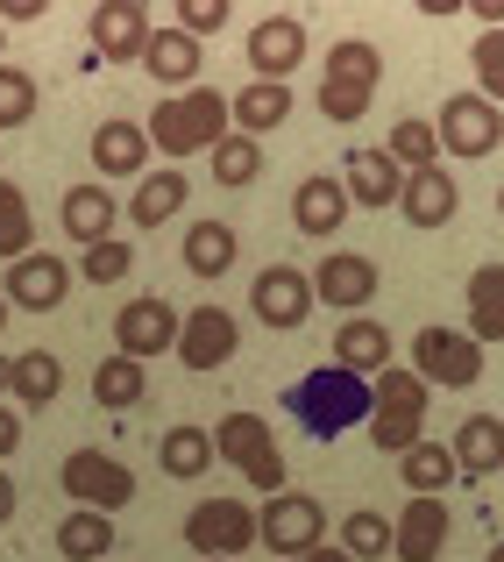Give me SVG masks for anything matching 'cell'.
<instances>
[{
    "label": "cell",
    "mask_w": 504,
    "mask_h": 562,
    "mask_svg": "<svg viewBox=\"0 0 504 562\" xmlns=\"http://www.w3.org/2000/svg\"><path fill=\"white\" fill-rule=\"evenodd\" d=\"M448 527H455L448 498H405L398 520H391V555L398 562H434L448 549Z\"/></svg>",
    "instance_id": "obj_16"
},
{
    "label": "cell",
    "mask_w": 504,
    "mask_h": 562,
    "mask_svg": "<svg viewBox=\"0 0 504 562\" xmlns=\"http://www.w3.org/2000/svg\"><path fill=\"white\" fill-rule=\"evenodd\" d=\"M234 257H242V243H234L228 221H192L185 228V271L192 278H228Z\"/></svg>",
    "instance_id": "obj_30"
},
{
    "label": "cell",
    "mask_w": 504,
    "mask_h": 562,
    "mask_svg": "<svg viewBox=\"0 0 504 562\" xmlns=\"http://www.w3.org/2000/svg\"><path fill=\"white\" fill-rule=\"evenodd\" d=\"M469 71H477V93L504 108V29H483L477 50H469Z\"/></svg>",
    "instance_id": "obj_40"
},
{
    "label": "cell",
    "mask_w": 504,
    "mask_h": 562,
    "mask_svg": "<svg viewBox=\"0 0 504 562\" xmlns=\"http://www.w3.org/2000/svg\"><path fill=\"white\" fill-rule=\"evenodd\" d=\"M348 186L328 179V171H313V179H299V192H291V228L313 235V243H328V235H341V221H348Z\"/></svg>",
    "instance_id": "obj_20"
},
{
    "label": "cell",
    "mask_w": 504,
    "mask_h": 562,
    "mask_svg": "<svg viewBox=\"0 0 504 562\" xmlns=\"http://www.w3.org/2000/svg\"><path fill=\"white\" fill-rule=\"evenodd\" d=\"M313 306H334V314H363L369 300H377V263L363 257V249H334V257H320L313 271Z\"/></svg>",
    "instance_id": "obj_13"
},
{
    "label": "cell",
    "mask_w": 504,
    "mask_h": 562,
    "mask_svg": "<svg viewBox=\"0 0 504 562\" xmlns=\"http://www.w3.org/2000/svg\"><path fill=\"white\" fill-rule=\"evenodd\" d=\"M249 65H256V79L291 86V71L306 65V22H299V14H271V22H256V36H249Z\"/></svg>",
    "instance_id": "obj_18"
},
{
    "label": "cell",
    "mask_w": 504,
    "mask_h": 562,
    "mask_svg": "<svg viewBox=\"0 0 504 562\" xmlns=\"http://www.w3.org/2000/svg\"><path fill=\"white\" fill-rule=\"evenodd\" d=\"M8 520H14V477L0 470V527H8Z\"/></svg>",
    "instance_id": "obj_47"
},
{
    "label": "cell",
    "mask_w": 504,
    "mask_h": 562,
    "mask_svg": "<svg viewBox=\"0 0 504 562\" xmlns=\"http://www.w3.org/2000/svg\"><path fill=\"white\" fill-rule=\"evenodd\" d=\"M22 406H57V392H65V363L50 357V349H22L14 357V384H8Z\"/></svg>",
    "instance_id": "obj_35"
},
{
    "label": "cell",
    "mask_w": 504,
    "mask_h": 562,
    "mask_svg": "<svg viewBox=\"0 0 504 562\" xmlns=\"http://www.w3.org/2000/svg\"><path fill=\"white\" fill-rule=\"evenodd\" d=\"M114 186H100V179H85V186H71L65 192V206H57V228L71 235L79 249H93V243H114Z\"/></svg>",
    "instance_id": "obj_22"
},
{
    "label": "cell",
    "mask_w": 504,
    "mask_h": 562,
    "mask_svg": "<svg viewBox=\"0 0 504 562\" xmlns=\"http://www.w3.org/2000/svg\"><path fill=\"white\" fill-rule=\"evenodd\" d=\"M228 122H234V136H271V128H285L291 122V93L285 86H271V79H256V86H242V93H228Z\"/></svg>",
    "instance_id": "obj_26"
},
{
    "label": "cell",
    "mask_w": 504,
    "mask_h": 562,
    "mask_svg": "<svg viewBox=\"0 0 504 562\" xmlns=\"http://www.w3.org/2000/svg\"><path fill=\"white\" fill-rule=\"evenodd\" d=\"M398 470H405L412 498H440L455 484V449H448V441H412V449L398 456Z\"/></svg>",
    "instance_id": "obj_32"
},
{
    "label": "cell",
    "mask_w": 504,
    "mask_h": 562,
    "mask_svg": "<svg viewBox=\"0 0 504 562\" xmlns=\"http://www.w3.org/2000/svg\"><path fill=\"white\" fill-rule=\"evenodd\" d=\"M14 449H22V420H14V406H0V470H8Z\"/></svg>",
    "instance_id": "obj_44"
},
{
    "label": "cell",
    "mask_w": 504,
    "mask_h": 562,
    "mask_svg": "<svg viewBox=\"0 0 504 562\" xmlns=\"http://www.w3.org/2000/svg\"><path fill=\"white\" fill-rule=\"evenodd\" d=\"M36 14H43L36 0H8V8H0V29H8V22H36Z\"/></svg>",
    "instance_id": "obj_45"
},
{
    "label": "cell",
    "mask_w": 504,
    "mask_h": 562,
    "mask_svg": "<svg viewBox=\"0 0 504 562\" xmlns=\"http://www.w3.org/2000/svg\"><path fill=\"white\" fill-rule=\"evenodd\" d=\"M341 186H348V206H398V165L383 150H348L341 165Z\"/></svg>",
    "instance_id": "obj_28"
},
{
    "label": "cell",
    "mask_w": 504,
    "mask_h": 562,
    "mask_svg": "<svg viewBox=\"0 0 504 562\" xmlns=\"http://www.w3.org/2000/svg\"><path fill=\"white\" fill-rule=\"evenodd\" d=\"M93 171H100V186L150 179V136H142V122H100L93 128Z\"/></svg>",
    "instance_id": "obj_21"
},
{
    "label": "cell",
    "mask_w": 504,
    "mask_h": 562,
    "mask_svg": "<svg viewBox=\"0 0 504 562\" xmlns=\"http://www.w3.org/2000/svg\"><path fill=\"white\" fill-rule=\"evenodd\" d=\"M214 456H228L256 492H271V498L291 492V484H285V456H277V435H271L263 413H228V420L214 427Z\"/></svg>",
    "instance_id": "obj_6"
},
{
    "label": "cell",
    "mask_w": 504,
    "mask_h": 562,
    "mask_svg": "<svg viewBox=\"0 0 504 562\" xmlns=\"http://www.w3.org/2000/svg\"><path fill=\"white\" fill-rule=\"evenodd\" d=\"M8 384H14V357H8V349H0V392H8Z\"/></svg>",
    "instance_id": "obj_48"
},
{
    "label": "cell",
    "mask_w": 504,
    "mask_h": 562,
    "mask_svg": "<svg viewBox=\"0 0 504 562\" xmlns=\"http://www.w3.org/2000/svg\"><path fill=\"white\" fill-rule=\"evenodd\" d=\"M412 378L420 384H455V392H462V384H477L483 378V349L469 342L462 328H420L412 335Z\"/></svg>",
    "instance_id": "obj_10"
},
{
    "label": "cell",
    "mask_w": 504,
    "mask_h": 562,
    "mask_svg": "<svg viewBox=\"0 0 504 562\" xmlns=\"http://www.w3.org/2000/svg\"><path fill=\"white\" fill-rule=\"evenodd\" d=\"M36 249V214H28V192L14 179H0V263H22Z\"/></svg>",
    "instance_id": "obj_36"
},
{
    "label": "cell",
    "mask_w": 504,
    "mask_h": 562,
    "mask_svg": "<svg viewBox=\"0 0 504 562\" xmlns=\"http://www.w3.org/2000/svg\"><path fill=\"white\" fill-rule=\"evenodd\" d=\"M383 157H391L398 171H434L440 165V136H434V122L426 114H405V122H391V136H383Z\"/></svg>",
    "instance_id": "obj_33"
},
{
    "label": "cell",
    "mask_w": 504,
    "mask_h": 562,
    "mask_svg": "<svg viewBox=\"0 0 504 562\" xmlns=\"http://www.w3.org/2000/svg\"><path fill=\"white\" fill-rule=\"evenodd\" d=\"M434 136H440V150H455V157H491L497 143H504V108H491L483 93H448L440 100V114H434Z\"/></svg>",
    "instance_id": "obj_9"
},
{
    "label": "cell",
    "mask_w": 504,
    "mask_h": 562,
    "mask_svg": "<svg viewBox=\"0 0 504 562\" xmlns=\"http://www.w3.org/2000/svg\"><path fill=\"white\" fill-rule=\"evenodd\" d=\"M369 441H377L383 456H405L412 441H426L420 427H426V384L412 378V371H383V378H369Z\"/></svg>",
    "instance_id": "obj_4"
},
{
    "label": "cell",
    "mask_w": 504,
    "mask_h": 562,
    "mask_svg": "<svg viewBox=\"0 0 504 562\" xmlns=\"http://www.w3.org/2000/svg\"><path fill=\"white\" fill-rule=\"evenodd\" d=\"M199 65H206V50H199V36H185V29H150V43H142V71H150L164 93H185V86H199Z\"/></svg>",
    "instance_id": "obj_19"
},
{
    "label": "cell",
    "mask_w": 504,
    "mask_h": 562,
    "mask_svg": "<svg viewBox=\"0 0 504 562\" xmlns=\"http://www.w3.org/2000/svg\"><path fill=\"white\" fill-rule=\"evenodd\" d=\"M256 541L277 549V562H299L313 549H328V506L313 492H277L256 506Z\"/></svg>",
    "instance_id": "obj_5"
},
{
    "label": "cell",
    "mask_w": 504,
    "mask_h": 562,
    "mask_svg": "<svg viewBox=\"0 0 504 562\" xmlns=\"http://www.w3.org/2000/svg\"><path fill=\"white\" fill-rule=\"evenodd\" d=\"M497 214H504V186H497Z\"/></svg>",
    "instance_id": "obj_53"
},
{
    "label": "cell",
    "mask_w": 504,
    "mask_h": 562,
    "mask_svg": "<svg viewBox=\"0 0 504 562\" xmlns=\"http://www.w3.org/2000/svg\"><path fill=\"white\" fill-rule=\"evenodd\" d=\"M157 463H164V477H185V484L206 477V470H214V435L177 420V427H164V441H157Z\"/></svg>",
    "instance_id": "obj_31"
},
{
    "label": "cell",
    "mask_w": 504,
    "mask_h": 562,
    "mask_svg": "<svg viewBox=\"0 0 504 562\" xmlns=\"http://www.w3.org/2000/svg\"><path fill=\"white\" fill-rule=\"evenodd\" d=\"M369 406H377V398H369V378H348V371H334V363L313 371V378H299L285 392V413L320 441H334L341 427H355V420L369 427Z\"/></svg>",
    "instance_id": "obj_2"
},
{
    "label": "cell",
    "mask_w": 504,
    "mask_h": 562,
    "mask_svg": "<svg viewBox=\"0 0 504 562\" xmlns=\"http://www.w3.org/2000/svg\"><path fill=\"white\" fill-rule=\"evenodd\" d=\"M455 206H462V186H455L440 165L434 171H412V179L398 186V214H405L412 228H448Z\"/></svg>",
    "instance_id": "obj_23"
},
{
    "label": "cell",
    "mask_w": 504,
    "mask_h": 562,
    "mask_svg": "<svg viewBox=\"0 0 504 562\" xmlns=\"http://www.w3.org/2000/svg\"><path fill=\"white\" fill-rule=\"evenodd\" d=\"M448 449H455V477H491V470H504V420L497 413H469Z\"/></svg>",
    "instance_id": "obj_25"
},
{
    "label": "cell",
    "mask_w": 504,
    "mask_h": 562,
    "mask_svg": "<svg viewBox=\"0 0 504 562\" xmlns=\"http://www.w3.org/2000/svg\"><path fill=\"white\" fill-rule=\"evenodd\" d=\"M185 200H192L185 171H177V165H164V171H150V179H136V192H128V206H122V214L136 221V228H164V221H171Z\"/></svg>",
    "instance_id": "obj_27"
},
{
    "label": "cell",
    "mask_w": 504,
    "mask_h": 562,
    "mask_svg": "<svg viewBox=\"0 0 504 562\" xmlns=\"http://www.w3.org/2000/svg\"><path fill=\"white\" fill-rule=\"evenodd\" d=\"M334 371L383 378L391 371V328H383V321H341L334 328Z\"/></svg>",
    "instance_id": "obj_24"
},
{
    "label": "cell",
    "mask_w": 504,
    "mask_h": 562,
    "mask_svg": "<svg viewBox=\"0 0 504 562\" xmlns=\"http://www.w3.org/2000/svg\"><path fill=\"white\" fill-rule=\"evenodd\" d=\"M128 271H136V249H128L122 235H114V243H93L79 257V278H93V285H122Z\"/></svg>",
    "instance_id": "obj_42"
},
{
    "label": "cell",
    "mask_w": 504,
    "mask_h": 562,
    "mask_svg": "<svg viewBox=\"0 0 504 562\" xmlns=\"http://www.w3.org/2000/svg\"><path fill=\"white\" fill-rule=\"evenodd\" d=\"M0 50H8V29H0ZM0 65H8V57H0Z\"/></svg>",
    "instance_id": "obj_51"
},
{
    "label": "cell",
    "mask_w": 504,
    "mask_h": 562,
    "mask_svg": "<svg viewBox=\"0 0 504 562\" xmlns=\"http://www.w3.org/2000/svg\"><path fill=\"white\" fill-rule=\"evenodd\" d=\"M249 314H256L263 328L291 335L299 321H313V278H306L299 263H271V271H256V285H249Z\"/></svg>",
    "instance_id": "obj_11"
},
{
    "label": "cell",
    "mask_w": 504,
    "mask_h": 562,
    "mask_svg": "<svg viewBox=\"0 0 504 562\" xmlns=\"http://www.w3.org/2000/svg\"><path fill=\"white\" fill-rule=\"evenodd\" d=\"M8 314H14V306H8V300H0V328H8Z\"/></svg>",
    "instance_id": "obj_50"
},
{
    "label": "cell",
    "mask_w": 504,
    "mask_h": 562,
    "mask_svg": "<svg viewBox=\"0 0 504 562\" xmlns=\"http://www.w3.org/2000/svg\"><path fill=\"white\" fill-rule=\"evenodd\" d=\"M65 292H71V263L50 257V249H28L22 263H8V271H0V300L22 306V314H57V306H65Z\"/></svg>",
    "instance_id": "obj_12"
},
{
    "label": "cell",
    "mask_w": 504,
    "mask_h": 562,
    "mask_svg": "<svg viewBox=\"0 0 504 562\" xmlns=\"http://www.w3.org/2000/svg\"><path fill=\"white\" fill-rule=\"evenodd\" d=\"M22 122H36V79L22 65H0V136Z\"/></svg>",
    "instance_id": "obj_41"
},
{
    "label": "cell",
    "mask_w": 504,
    "mask_h": 562,
    "mask_svg": "<svg viewBox=\"0 0 504 562\" xmlns=\"http://www.w3.org/2000/svg\"><path fill=\"white\" fill-rule=\"evenodd\" d=\"M477 22L483 29H504V0H477Z\"/></svg>",
    "instance_id": "obj_46"
},
{
    "label": "cell",
    "mask_w": 504,
    "mask_h": 562,
    "mask_svg": "<svg viewBox=\"0 0 504 562\" xmlns=\"http://www.w3.org/2000/svg\"><path fill=\"white\" fill-rule=\"evenodd\" d=\"M383 79V57L369 36H341L328 50V65H320V114H328L334 128H355L369 114V93H377Z\"/></svg>",
    "instance_id": "obj_3"
},
{
    "label": "cell",
    "mask_w": 504,
    "mask_h": 562,
    "mask_svg": "<svg viewBox=\"0 0 504 562\" xmlns=\"http://www.w3.org/2000/svg\"><path fill=\"white\" fill-rule=\"evenodd\" d=\"M341 555H348V562H377V555H391V520H383L377 506H355L348 520H341Z\"/></svg>",
    "instance_id": "obj_39"
},
{
    "label": "cell",
    "mask_w": 504,
    "mask_h": 562,
    "mask_svg": "<svg viewBox=\"0 0 504 562\" xmlns=\"http://www.w3.org/2000/svg\"><path fill=\"white\" fill-rule=\"evenodd\" d=\"M85 36H93V50L107 57V65H142L150 14H142V0H100L93 22H85Z\"/></svg>",
    "instance_id": "obj_17"
},
{
    "label": "cell",
    "mask_w": 504,
    "mask_h": 562,
    "mask_svg": "<svg viewBox=\"0 0 504 562\" xmlns=\"http://www.w3.org/2000/svg\"><path fill=\"white\" fill-rule=\"evenodd\" d=\"M469 342H504V263H477L469 271Z\"/></svg>",
    "instance_id": "obj_29"
},
{
    "label": "cell",
    "mask_w": 504,
    "mask_h": 562,
    "mask_svg": "<svg viewBox=\"0 0 504 562\" xmlns=\"http://www.w3.org/2000/svg\"><path fill=\"white\" fill-rule=\"evenodd\" d=\"M185 549H199V562H242V549H256V506L249 498H199L185 513Z\"/></svg>",
    "instance_id": "obj_7"
},
{
    "label": "cell",
    "mask_w": 504,
    "mask_h": 562,
    "mask_svg": "<svg viewBox=\"0 0 504 562\" xmlns=\"http://www.w3.org/2000/svg\"><path fill=\"white\" fill-rule=\"evenodd\" d=\"M57 555L65 562H107L114 555V520L107 513H71V520H57Z\"/></svg>",
    "instance_id": "obj_34"
},
{
    "label": "cell",
    "mask_w": 504,
    "mask_h": 562,
    "mask_svg": "<svg viewBox=\"0 0 504 562\" xmlns=\"http://www.w3.org/2000/svg\"><path fill=\"white\" fill-rule=\"evenodd\" d=\"M299 562H348L341 549H313V555H299Z\"/></svg>",
    "instance_id": "obj_49"
},
{
    "label": "cell",
    "mask_w": 504,
    "mask_h": 562,
    "mask_svg": "<svg viewBox=\"0 0 504 562\" xmlns=\"http://www.w3.org/2000/svg\"><path fill=\"white\" fill-rule=\"evenodd\" d=\"M228 22V0H185V8H177V29H185V36H206V29H220Z\"/></svg>",
    "instance_id": "obj_43"
},
{
    "label": "cell",
    "mask_w": 504,
    "mask_h": 562,
    "mask_svg": "<svg viewBox=\"0 0 504 562\" xmlns=\"http://www.w3.org/2000/svg\"><path fill=\"white\" fill-rule=\"evenodd\" d=\"M57 484L79 498V513H107V520L136 498V470H128L122 456H107V449H71L65 470H57Z\"/></svg>",
    "instance_id": "obj_8"
},
{
    "label": "cell",
    "mask_w": 504,
    "mask_h": 562,
    "mask_svg": "<svg viewBox=\"0 0 504 562\" xmlns=\"http://www.w3.org/2000/svg\"><path fill=\"white\" fill-rule=\"evenodd\" d=\"M142 136H150V150H164L171 165H177V157L214 150V143L228 136V93H214V86L164 93V100H157V114L142 122Z\"/></svg>",
    "instance_id": "obj_1"
},
{
    "label": "cell",
    "mask_w": 504,
    "mask_h": 562,
    "mask_svg": "<svg viewBox=\"0 0 504 562\" xmlns=\"http://www.w3.org/2000/svg\"><path fill=\"white\" fill-rule=\"evenodd\" d=\"M206 157H214L220 192H242V186H256V179H263V143H256V136H220Z\"/></svg>",
    "instance_id": "obj_38"
},
{
    "label": "cell",
    "mask_w": 504,
    "mask_h": 562,
    "mask_svg": "<svg viewBox=\"0 0 504 562\" xmlns=\"http://www.w3.org/2000/svg\"><path fill=\"white\" fill-rule=\"evenodd\" d=\"M234 349H242V321H234L228 306H192V314L177 321V363H185V371H220Z\"/></svg>",
    "instance_id": "obj_15"
},
{
    "label": "cell",
    "mask_w": 504,
    "mask_h": 562,
    "mask_svg": "<svg viewBox=\"0 0 504 562\" xmlns=\"http://www.w3.org/2000/svg\"><path fill=\"white\" fill-rule=\"evenodd\" d=\"M491 562H504V541H497V549H491Z\"/></svg>",
    "instance_id": "obj_52"
},
{
    "label": "cell",
    "mask_w": 504,
    "mask_h": 562,
    "mask_svg": "<svg viewBox=\"0 0 504 562\" xmlns=\"http://www.w3.org/2000/svg\"><path fill=\"white\" fill-rule=\"evenodd\" d=\"M93 398L107 413H136L142 398H150V378H142V363H128V357H107L93 371Z\"/></svg>",
    "instance_id": "obj_37"
},
{
    "label": "cell",
    "mask_w": 504,
    "mask_h": 562,
    "mask_svg": "<svg viewBox=\"0 0 504 562\" xmlns=\"http://www.w3.org/2000/svg\"><path fill=\"white\" fill-rule=\"evenodd\" d=\"M177 321L185 314H171V300H128L122 314H114V357H128V363H150V357H164V349H177Z\"/></svg>",
    "instance_id": "obj_14"
}]
</instances>
